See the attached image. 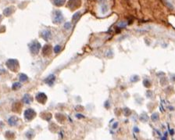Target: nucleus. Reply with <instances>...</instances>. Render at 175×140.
<instances>
[{
  "label": "nucleus",
  "mask_w": 175,
  "mask_h": 140,
  "mask_svg": "<svg viewBox=\"0 0 175 140\" xmlns=\"http://www.w3.org/2000/svg\"><path fill=\"white\" fill-rule=\"evenodd\" d=\"M0 21H1V16H0Z\"/></svg>",
  "instance_id": "15"
},
{
  "label": "nucleus",
  "mask_w": 175,
  "mask_h": 140,
  "mask_svg": "<svg viewBox=\"0 0 175 140\" xmlns=\"http://www.w3.org/2000/svg\"><path fill=\"white\" fill-rule=\"evenodd\" d=\"M21 83H19V82H16V83H14L13 85L12 89H13V90H17V89H21Z\"/></svg>",
  "instance_id": "12"
},
{
  "label": "nucleus",
  "mask_w": 175,
  "mask_h": 140,
  "mask_svg": "<svg viewBox=\"0 0 175 140\" xmlns=\"http://www.w3.org/2000/svg\"><path fill=\"white\" fill-rule=\"evenodd\" d=\"M42 37H43L44 39L48 41L49 39V37H50V32L49 31H44L42 32Z\"/></svg>",
  "instance_id": "10"
},
{
  "label": "nucleus",
  "mask_w": 175,
  "mask_h": 140,
  "mask_svg": "<svg viewBox=\"0 0 175 140\" xmlns=\"http://www.w3.org/2000/svg\"><path fill=\"white\" fill-rule=\"evenodd\" d=\"M36 99L40 103H45L47 100V96H45L44 93H38V95L36 96Z\"/></svg>",
  "instance_id": "4"
},
{
  "label": "nucleus",
  "mask_w": 175,
  "mask_h": 140,
  "mask_svg": "<svg viewBox=\"0 0 175 140\" xmlns=\"http://www.w3.org/2000/svg\"><path fill=\"white\" fill-rule=\"evenodd\" d=\"M35 116H36V113L32 109H28V110H25V112H24L25 119L27 120H31L32 119L34 118Z\"/></svg>",
  "instance_id": "2"
},
{
  "label": "nucleus",
  "mask_w": 175,
  "mask_h": 140,
  "mask_svg": "<svg viewBox=\"0 0 175 140\" xmlns=\"http://www.w3.org/2000/svg\"><path fill=\"white\" fill-rule=\"evenodd\" d=\"M54 51H55V52H59L60 51V45H56V47H55V49H54Z\"/></svg>",
  "instance_id": "14"
},
{
  "label": "nucleus",
  "mask_w": 175,
  "mask_h": 140,
  "mask_svg": "<svg viewBox=\"0 0 175 140\" xmlns=\"http://www.w3.org/2000/svg\"><path fill=\"white\" fill-rule=\"evenodd\" d=\"M51 52V47L49 45H45L43 49V54L44 56H48Z\"/></svg>",
  "instance_id": "9"
},
{
  "label": "nucleus",
  "mask_w": 175,
  "mask_h": 140,
  "mask_svg": "<svg viewBox=\"0 0 175 140\" xmlns=\"http://www.w3.org/2000/svg\"><path fill=\"white\" fill-rule=\"evenodd\" d=\"M6 66L10 71H14V72H16L20 67V65H19L18 61L16 60H13V59L9 60L6 62Z\"/></svg>",
  "instance_id": "1"
},
{
  "label": "nucleus",
  "mask_w": 175,
  "mask_h": 140,
  "mask_svg": "<svg viewBox=\"0 0 175 140\" xmlns=\"http://www.w3.org/2000/svg\"><path fill=\"white\" fill-rule=\"evenodd\" d=\"M18 122V118L16 117H11L8 120V123L10 126H15Z\"/></svg>",
  "instance_id": "7"
},
{
  "label": "nucleus",
  "mask_w": 175,
  "mask_h": 140,
  "mask_svg": "<svg viewBox=\"0 0 175 140\" xmlns=\"http://www.w3.org/2000/svg\"><path fill=\"white\" fill-rule=\"evenodd\" d=\"M65 1H66V0H54V3H55V5H56V6H60L64 4Z\"/></svg>",
  "instance_id": "11"
},
{
  "label": "nucleus",
  "mask_w": 175,
  "mask_h": 140,
  "mask_svg": "<svg viewBox=\"0 0 175 140\" xmlns=\"http://www.w3.org/2000/svg\"><path fill=\"white\" fill-rule=\"evenodd\" d=\"M63 20V16H62V13L57 10L56 12V13H55V16H54V22H56V23H60Z\"/></svg>",
  "instance_id": "5"
},
{
  "label": "nucleus",
  "mask_w": 175,
  "mask_h": 140,
  "mask_svg": "<svg viewBox=\"0 0 175 140\" xmlns=\"http://www.w3.org/2000/svg\"><path fill=\"white\" fill-rule=\"evenodd\" d=\"M55 81V76L54 75H49L46 79H45V82H46L47 84H49V85H52V83L54 82Z\"/></svg>",
  "instance_id": "8"
},
{
  "label": "nucleus",
  "mask_w": 175,
  "mask_h": 140,
  "mask_svg": "<svg viewBox=\"0 0 175 140\" xmlns=\"http://www.w3.org/2000/svg\"><path fill=\"white\" fill-rule=\"evenodd\" d=\"M23 101H24V103H26V104H30L31 102L33 101V99H32V97L31 96V95H29V94H25V95L24 96V97H23Z\"/></svg>",
  "instance_id": "6"
},
{
  "label": "nucleus",
  "mask_w": 175,
  "mask_h": 140,
  "mask_svg": "<svg viewBox=\"0 0 175 140\" xmlns=\"http://www.w3.org/2000/svg\"><path fill=\"white\" fill-rule=\"evenodd\" d=\"M40 48H41V45H40L38 42H34L33 44L31 45V46H30V50H31V52L33 54L36 55V54L38 53Z\"/></svg>",
  "instance_id": "3"
},
{
  "label": "nucleus",
  "mask_w": 175,
  "mask_h": 140,
  "mask_svg": "<svg viewBox=\"0 0 175 140\" xmlns=\"http://www.w3.org/2000/svg\"><path fill=\"white\" fill-rule=\"evenodd\" d=\"M19 79H20L21 81L24 82V81L27 80V75H25L24 74H21L20 76H19Z\"/></svg>",
  "instance_id": "13"
}]
</instances>
